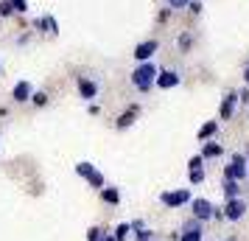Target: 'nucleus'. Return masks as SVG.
<instances>
[{
	"label": "nucleus",
	"instance_id": "nucleus-33",
	"mask_svg": "<svg viewBox=\"0 0 249 241\" xmlns=\"http://www.w3.org/2000/svg\"><path fill=\"white\" fill-rule=\"evenodd\" d=\"M238 98H241V104H249V87L244 84V90L238 93Z\"/></svg>",
	"mask_w": 249,
	"mask_h": 241
},
{
	"label": "nucleus",
	"instance_id": "nucleus-16",
	"mask_svg": "<svg viewBox=\"0 0 249 241\" xmlns=\"http://www.w3.org/2000/svg\"><path fill=\"white\" fill-rule=\"evenodd\" d=\"M177 48H179L182 54H188V51H191V48H193V34H191V31H182V34L177 37Z\"/></svg>",
	"mask_w": 249,
	"mask_h": 241
},
{
	"label": "nucleus",
	"instance_id": "nucleus-27",
	"mask_svg": "<svg viewBox=\"0 0 249 241\" xmlns=\"http://www.w3.org/2000/svg\"><path fill=\"white\" fill-rule=\"evenodd\" d=\"M9 3L14 6V12H17V14H25V12H28V0H9Z\"/></svg>",
	"mask_w": 249,
	"mask_h": 241
},
{
	"label": "nucleus",
	"instance_id": "nucleus-18",
	"mask_svg": "<svg viewBox=\"0 0 249 241\" xmlns=\"http://www.w3.org/2000/svg\"><path fill=\"white\" fill-rule=\"evenodd\" d=\"M179 241H204V227H199V230H182Z\"/></svg>",
	"mask_w": 249,
	"mask_h": 241
},
{
	"label": "nucleus",
	"instance_id": "nucleus-8",
	"mask_svg": "<svg viewBox=\"0 0 249 241\" xmlns=\"http://www.w3.org/2000/svg\"><path fill=\"white\" fill-rule=\"evenodd\" d=\"M179 81H182V76L177 73V70H165V68H160V73H157V90H174V87H179Z\"/></svg>",
	"mask_w": 249,
	"mask_h": 241
},
{
	"label": "nucleus",
	"instance_id": "nucleus-32",
	"mask_svg": "<svg viewBox=\"0 0 249 241\" xmlns=\"http://www.w3.org/2000/svg\"><path fill=\"white\" fill-rule=\"evenodd\" d=\"M171 12H174V9H162V12L157 14V23H165V20L171 17Z\"/></svg>",
	"mask_w": 249,
	"mask_h": 241
},
{
	"label": "nucleus",
	"instance_id": "nucleus-11",
	"mask_svg": "<svg viewBox=\"0 0 249 241\" xmlns=\"http://www.w3.org/2000/svg\"><path fill=\"white\" fill-rule=\"evenodd\" d=\"M31 95H34V87H31L28 81H17V84H14V90H12V101L14 104L31 101Z\"/></svg>",
	"mask_w": 249,
	"mask_h": 241
},
{
	"label": "nucleus",
	"instance_id": "nucleus-34",
	"mask_svg": "<svg viewBox=\"0 0 249 241\" xmlns=\"http://www.w3.org/2000/svg\"><path fill=\"white\" fill-rule=\"evenodd\" d=\"M129 224H132V233H135V230H143V227H146V222H143V219H135V222H129Z\"/></svg>",
	"mask_w": 249,
	"mask_h": 241
},
{
	"label": "nucleus",
	"instance_id": "nucleus-21",
	"mask_svg": "<svg viewBox=\"0 0 249 241\" xmlns=\"http://www.w3.org/2000/svg\"><path fill=\"white\" fill-rule=\"evenodd\" d=\"M92 171H98L92 163H87V160H84V163H76V174H79V177H84V180H87Z\"/></svg>",
	"mask_w": 249,
	"mask_h": 241
},
{
	"label": "nucleus",
	"instance_id": "nucleus-12",
	"mask_svg": "<svg viewBox=\"0 0 249 241\" xmlns=\"http://www.w3.org/2000/svg\"><path fill=\"white\" fill-rule=\"evenodd\" d=\"M137 115H140V104H132V107H129V110H126L118 121H115V129H121V132H124V129H129L137 121Z\"/></svg>",
	"mask_w": 249,
	"mask_h": 241
},
{
	"label": "nucleus",
	"instance_id": "nucleus-37",
	"mask_svg": "<svg viewBox=\"0 0 249 241\" xmlns=\"http://www.w3.org/2000/svg\"><path fill=\"white\" fill-rule=\"evenodd\" d=\"M98 241H115V236H112V233H104V236H101Z\"/></svg>",
	"mask_w": 249,
	"mask_h": 241
},
{
	"label": "nucleus",
	"instance_id": "nucleus-30",
	"mask_svg": "<svg viewBox=\"0 0 249 241\" xmlns=\"http://www.w3.org/2000/svg\"><path fill=\"white\" fill-rule=\"evenodd\" d=\"M101 236H104L101 227H90V230H87V241H98Z\"/></svg>",
	"mask_w": 249,
	"mask_h": 241
},
{
	"label": "nucleus",
	"instance_id": "nucleus-7",
	"mask_svg": "<svg viewBox=\"0 0 249 241\" xmlns=\"http://www.w3.org/2000/svg\"><path fill=\"white\" fill-rule=\"evenodd\" d=\"M238 104H241L238 93H227L224 98H221V104H218V121H230V118L235 115Z\"/></svg>",
	"mask_w": 249,
	"mask_h": 241
},
{
	"label": "nucleus",
	"instance_id": "nucleus-17",
	"mask_svg": "<svg viewBox=\"0 0 249 241\" xmlns=\"http://www.w3.org/2000/svg\"><path fill=\"white\" fill-rule=\"evenodd\" d=\"M87 185L95 188V191H101V188H107V177H104L101 171H92L90 177H87Z\"/></svg>",
	"mask_w": 249,
	"mask_h": 241
},
{
	"label": "nucleus",
	"instance_id": "nucleus-36",
	"mask_svg": "<svg viewBox=\"0 0 249 241\" xmlns=\"http://www.w3.org/2000/svg\"><path fill=\"white\" fill-rule=\"evenodd\" d=\"M244 84L249 87V62H247V68H244Z\"/></svg>",
	"mask_w": 249,
	"mask_h": 241
},
{
	"label": "nucleus",
	"instance_id": "nucleus-14",
	"mask_svg": "<svg viewBox=\"0 0 249 241\" xmlns=\"http://www.w3.org/2000/svg\"><path fill=\"white\" fill-rule=\"evenodd\" d=\"M221 154H224V143H218V140L202 143V157L204 160H215V157H221Z\"/></svg>",
	"mask_w": 249,
	"mask_h": 241
},
{
	"label": "nucleus",
	"instance_id": "nucleus-29",
	"mask_svg": "<svg viewBox=\"0 0 249 241\" xmlns=\"http://www.w3.org/2000/svg\"><path fill=\"white\" fill-rule=\"evenodd\" d=\"M202 9H204L202 0H191V3H188V12L191 14H202Z\"/></svg>",
	"mask_w": 249,
	"mask_h": 241
},
{
	"label": "nucleus",
	"instance_id": "nucleus-15",
	"mask_svg": "<svg viewBox=\"0 0 249 241\" xmlns=\"http://www.w3.org/2000/svg\"><path fill=\"white\" fill-rule=\"evenodd\" d=\"M98 194H101V199L107 202V205H118V202H121V191L112 188V185H109V188H101Z\"/></svg>",
	"mask_w": 249,
	"mask_h": 241
},
{
	"label": "nucleus",
	"instance_id": "nucleus-20",
	"mask_svg": "<svg viewBox=\"0 0 249 241\" xmlns=\"http://www.w3.org/2000/svg\"><path fill=\"white\" fill-rule=\"evenodd\" d=\"M188 183L191 185H202L204 183V168H188Z\"/></svg>",
	"mask_w": 249,
	"mask_h": 241
},
{
	"label": "nucleus",
	"instance_id": "nucleus-1",
	"mask_svg": "<svg viewBox=\"0 0 249 241\" xmlns=\"http://www.w3.org/2000/svg\"><path fill=\"white\" fill-rule=\"evenodd\" d=\"M157 73H160V68L154 65V59H151V62H137V68L132 70V87H135L137 93L154 90V84H157Z\"/></svg>",
	"mask_w": 249,
	"mask_h": 241
},
{
	"label": "nucleus",
	"instance_id": "nucleus-2",
	"mask_svg": "<svg viewBox=\"0 0 249 241\" xmlns=\"http://www.w3.org/2000/svg\"><path fill=\"white\" fill-rule=\"evenodd\" d=\"M224 177L238 180V183H247V177H249V157L247 154L235 151V154L230 157V163L224 166Z\"/></svg>",
	"mask_w": 249,
	"mask_h": 241
},
{
	"label": "nucleus",
	"instance_id": "nucleus-28",
	"mask_svg": "<svg viewBox=\"0 0 249 241\" xmlns=\"http://www.w3.org/2000/svg\"><path fill=\"white\" fill-rule=\"evenodd\" d=\"M188 168H204V157L202 154H193L191 160H188Z\"/></svg>",
	"mask_w": 249,
	"mask_h": 241
},
{
	"label": "nucleus",
	"instance_id": "nucleus-23",
	"mask_svg": "<svg viewBox=\"0 0 249 241\" xmlns=\"http://www.w3.org/2000/svg\"><path fill=\"white\" fill-rule=\"evenodd\" d=\"M135 241H154V230H148V227L135 230Z\"/></svg>",
	"mask_w": 249,
	"mask_h": 241
},
{
	"label": "nucleus",
	"instance_id": "nucleus-31",
	"mask_svg": "<svg viewBox=\"0 0 249 241\" xmlns=\"http://www.w3.org/2000/svg\"><path fill=\"white\" fill-rule=\"evenodd\" d=\"M188 3H191V0H168V9H174V12H177V9H188Z\"/></svg>",
	"mask_w": 249,
	"mask_h": 241
},
{
	"label": "nucleus",
	"instance_id": "nucleus-10",
	"mask_svg": "<svg viewBox=\"0 0 249 241\" xmlns=\"http://www.w3.org/2000/svg\"><path fill=\"white\" fill-rule=\"evenodd\" d=\"M221 196H224V202H230V199H238V196H244V183H238V180H230V177H224V180H221Z\"/></svg>",
	"mask_w": 249,
	"mask_h": 241
},
{
	"label": "nucleus",
	"instance_id": "nucleus-35",
	"mask_svg": "<svg viewBox=\"0 0 249 241\" xmlns=\"http://www.w3.org/2000/svg\"><path fill=\"white\" fill-rule=\"evenodd\" d=\"M48 25H51V34H59V23L53 17H48Z\"/></svg>",
	"mask_w": 249,
	"mask_h": 241
},
{
	"label": "nucleus",
	"instance_id": "nucleus-39",
	"mask_svg": "<svg viewBox=\"0 0 249 241\" xmlns=\"http://www.w3.org/2000/svg\"><path fill=\"white\" fill-rule=\"evenodd\" d=\"M247 157H249V151H247Z\"/></svg>",
	"mask_w": 249,
	"mask_h": 241
},
{
	"label": "nucleus",
	"instance_id": "nucleus-5",
	"mask_svg": "<svg viewBox=\"0 0 249 241\" xmlns=\"http://www.w3.org/2000/svg\"><path fill=\"white\" fill-rule=\"evenodd\" d=\"M247 199L244 196H238V199H230V202H224V219L227 222H241V219L247 216Z\"/></svg>",
	"mask_w": 249,
	"mask_h": 241
},
{
	"label": "nucleus",
	"instance_id": "nucleus-24",
	"mask_svg": "<svg viewBox=\"0 0 249 241\" xmlns=\"http://www.w3.org/2000/svg\"><path fill=\"white\" fill-rule=\"evenodd\" d=\"M34 28L39 34H51V25H48V17H36L34 20Z\"/></svg>",
	"mask_w": 249,
	"mask_h": 241
},
{
	"label": "nucleus",
	"instance_id": "nucleus-4",
	"mask_svg": "<svg viewBox=\"0 0 249 241\" xmlns=\"http://www.w3.org/2000/svg\"><path fill=\"white\" fill-rule=\"evenodd\" d=\"M191 210H193V216L199 219V222H210L215 213V205L210 202V199H204V196H193L191 199Z\"/></svg>",
	"mask_w": 249,
	"mask_h": 241
},
{
	"label": "nucleus",
	"instance_id": "nucleus-6",
	"mask_svg": "<svg viewBox=\"0 0 249 241\" xmlns=\"http://www.w3.org/2000/svg\"><path fill=\"white\" fill-rule=\"evenodd\" d=\"M157 51H160V39H143V42L135 45L132 56H135V62H151Z\"/></svg>",
	"mask_w": 249,
	"mask_h": 241
},
{
	"label": "nucleus",
	"instance_id": "nucleus-26",
	"mask_svg": "<svg viewBox=\"0 0 249 241\" xmlns=\"http://www.w3.org/2000/svg\"><path fill=\"white\" fill-rule=\"evenodd\" d=\"M199 227H204V222H199L196 216H191L185 224H182V230H199Z\"/></svg>",
	"mask_w": 249,
	"mask_h": 241
},
{
	"label": "nucleus",
	"instance_id": "nucleus-13",
	"mask_svg": "<svg viewBox=\"0 0 249 241\" xmlns=\"http://www.w3.org/2000/svg\"><path fill=\"white\" fill-rule=\"evenodd\" d=\"M218 127H221V121H207V124H202V127H199V132H196L199 143H207V140H213L215 135H218Z\"/></svg>",
	"mask_w": 249,
	"mask_h": 241
},
{
	"label": "nucleus",
	"instance_id": "nucleus-22",
	"mask_svg": "<svg viewBox=\"0 0 249 241\" xmlns=\"http://www.w3.org/2000/svg\"><path fill=\"white\" fill-rule=\"evenodd\" d=\"M48 101H51V98H48L45 90H34V95H31V104H34V107H45Z\"/></svg>",
	"mask_w": 249,
	"mask_h": 241
},
{
	"label": "nucleus",
	"instance_id": "nucleus-25",
	"mask_svg": "<svg viewBox=\"0 0 249 241\" xmlns=\"http://www.w3.org/2000/svg\"><path fill=\"white\" fill-rule=\"evenodd\" d=\"M12 14H17L14 6L9 3V0H0V17H12Z\"/></svg>",
	"mask_w": 249,
	"mask_h": 241
},
{
	"label": "nucleus",
	"instance_id": "nucleus-19",
	"mask_svg": "<svg viewBox=\"0 0 249 241\" xmlns=\"http://www.w3.org/2000/svg\"><path fill=\"white\" fill-rule=\"evenodd\" d=\"M112 236H115V241H129V236H132V224H129V222H124V224H118Z\"/></svg>",
	"mask_w": 249,
	"mask_h": 241
},
{
	"label": "nucleus",
	"instance_id": "nucleus-3",
	"mask_svg": "<svg viewBox=\"0 0 249 241\" xmlns=\"http://www.w3.org/2000/svg\"><path fill=\"white\" fill-rule=\"evenodd\" d=\"M191 191L188 188H177V191H162L160 194V202L168 207V210H177V207H182V205H191Z\"/></svg>",
	"mask_w": 249,
	"mask_h": 241
},
{
	"label": "nucleus",
	"instance_id": "nucleus-38",
	"mask_svg": "<svg viewBox=\"0 0 249 241\" xmlns=\"http://www.w3.org/2000/svg\"><path fill=\"white\" fill-rule=\"evenodd\" d=\"M224 241H238V239H224Z\"/></svg>",
	"mask_w": 249,
	"mask_h": 241
},
{
	"label": "nucleus",
	"instance_id": "nucleus-9",
	"mask_svg": "<svg viewBox=\"0 0 249 241\" xmlns=\"http://www.w3.org/2000/svg\"><path fill=\"white\" fill-rule=\"evenodd\" d=\"M76 87H79V95L84 98V101H95L98 98V84L92 79H87V76H76Z\"/></svg>",
	"mask_w": 249,
	"mask_h": 241
}]
</instances>
